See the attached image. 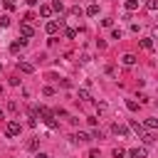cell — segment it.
Wrapping results in <instances>:
<instances>
[{
	"instance_id": "cell-28",
	"label": "cell",
	"mask_w": 158,
	"mask_h": 158,
	"mask_svg": "<svg viewBox=\"0 0 158 158\" xmlns=\"http://www.w3.org/2000/svg\"><path fill=\"white\" fill-rule=\"evenodd\" d=\"M101 25H104V27H111V25H114V20H111V17H104V20H101Z\"/></svg>"
},
{
	"instance_id": "cell-2",
	"label": "cell",
	"mask_w": 158,
	"mask_h": 158,
	"mask_svg": "<svg viewBox=\"0 0 158 158\" xmlns=\"http://www.w3.org/2000/svg\"><path fill=\"white\" fill-rule=\"evenodd\" d=\"M72 141H74V143H89V141H91V133H84V131H77V133L72 136Z\"/></svg>"
},
{
	"instance_id": "cell-22",
	"label": "cell",
	"mask_w": 158,
	"mask_h": 158,
	"mask_svg": "<svg viewBox=\"0 0 158 158\" xmlns=\"http://www.w3.org/2000/svg\"><path fill=\"white\" fill-rule=\"evenodd\" d=\"M27 126H30V128H35V126H37V118H35V114H30V116H27Z\"/></svg>"
},
{
	"instance_id": "cell-6",
	"label": "cell",
	"mask_w": 158,
	"mask_h": 158,
	"mask_svg": "<svg viewBox=\"0 0 158 158\" xmlns=\"http://www.w3.org/2000/svg\"><path fill=\"white\" fill-rule=\"evenodd\" d=\"M25 44H27V37H20L17 42L10 44V52H20V47H25Z\"/></svg>"
},
{
	"instance_id": "cell-5",
	"label": "cell",
	"mask_w": 158,
	"mask_h": 158,
	"mask_svg": "<svg viewBox=\"0 0 158 158\" xmlns=\"http://www.w3.org/2000/svg\"><path fill=\"white\" fill-rule=\"evenodd\" d=\"M111 131H114L116 136H128V128H126L123 123H114V126H111Z\"/></svg>"
},
{
	"instance_id": "cell-17",
	"label": "cell",
	"mask_w": 158,
	"mask_h": 158,
	"mask_svg": "<svg viewBox=\"0 0 158 158\" xmlns=\"http://www.w3.org/2000/svg\"><path fill=\"white\" fill-rule=\"evenodd\" d=\"M52 10H54V12H62V10H64V2H62V0H54V2H52Z\"/></svg>"
},
{
	"instance_id": "cell-26",
	"label": "cell",
	"mask_w": 158,
	"mask_h": 158,
	"mask_svg": "<svg viewBox=\"0 0 158 158\" xmlns=\"http://www.w3.org/2000/svg\"><path fill=\"white\" fill-rule=\"evenodd\" d=\"M146 126H148V128H158V118H148Z\"/></svg>"
},
{
	"instance_id": "cell-25",
	"label": "cell",
	"mask_w": 158,
	"mask_h": 158,
	"mask_svg": "<svg viewBox=\"0 0 158 158\" xmlns=\"http://www.w3.org/2000/svg\"><path fill=\"white\" fill-rule=\"evenodd\" d=\"M10 25V17L7 15H0V27H7Z\"/></svg>"
},
{
	"instance_id": "cell-14",
	"label": "cell",
	"mask_w": 158,
	"mask_h": 158,
	"mask_svg": "<svg viewBox=\"0 0 158 158\" xmlns=\"http://www.w3.org/2000/svg\"><path fill=\"white\" fill-rule=\"evenodd\" d=\"M141 138H143V143H146V146L156 141V136H153V133H148V131H143V133H141Z\"/></svg>"
},
{
	"instance_id": "cell-4",
	"label": "cell",
	"mask_w": 158,
	"mask_h": 158,
	"mask_svg": "<svg viewBox=\"0 0 158 158\" xmlns=\"http://www.w3.org/2000/svg\"><path fill=\"white\" fill-rule=\"evenodd\" d=\"M59 25H62V20H59V22H57V20H49V22L44 25V30H47V35H54V32L59 30Z\"/></svg>"
},
{
	"instance_id": "cell-16",
	"label": "cell",
	"mask_w": 158,
	"mask_h": 158,
	"mask_svg": "<svg viewBox=\"0 0 158 158\" xmlns=\"http://www.w3.org/2000/svg\"><path fill=\"white\" fill-rule=\"evenodd\" d=\"M146 10L156 12V10H158V0H146Z\"/></svg>"
},
{
	"instance_id": "cell-34",
	"label": "cell",
	"mask_w": 158,
	"mask_h": 158,
	"mask_svg": "<svg viewBox=\"0 0 158 158\" xmlns=\"http://www.w3.org/2000/svg\"><path fill=\"white\" fill-rule=\"evenodd\" d=\"M25 2H27V5H37V0H25Z\"/></svg>"
},
{
	"instance_id": "cell-18",
	"label": "cell",
	"mask_w": 158,
	"mask_h": 158,
	"mask_svg": "<svg viewBox=\"0 0 158 158\" xmlns=\"http://www.w3.org/2000/svg\"><path fill=\"white\" fill-rule=\"evenodd\" d=\"M37 146H40V138H30V141H27V148H30V151H37Z\"/></svg>"
},
{
	"instance_id": "cell-1",
	"label": "cell",
	"mask_w": 158,
	"mask_h": 158,
	"mask_svg": "<svg viewBox=\"0 0 158 158\" xmlns=\"http://www.w3.org/2000/svg\"><path fill=\"white\" fill-rule=\"evenodd\" d=\"M20 131H22L20 121H10V123L5 126V136H7V138H15V136H20Z\"/></svg>"
},
{
	"instance_id": "cell-10",
	"label": "cell",
	"mask_w": 158,
	"mask_h": 158,
	"mask_svg": "<svg viewBox=\"0 0 158 158\" xmlns=\"http://www.w3.org/2000/svg\"><path fill=\"white\" fill-rule=\"evenodd\" d=\"M52 12H54V10H52V5H40V15H42V17H49Z\"/></svg>"
},
{
	"instance_id": "cell-7",
	"label": "cell",
	"mask_w": 158,
	"mask_h": 158,
	"mask_svg": "<svg viewBox=\"0 0 158 158\" xmlns=\"http://www.w3.org/2000/svg\"><path fill=\"white\" fill-rule=\"evenodd\" d=\"M138 5H141L138 0H126V2H123V7H126V12H136V10H138Z\"/></svg>"
},
{
	"instance_id": "cell-24",
	"label": "cell",
	"mask_w": 158,
	"mask_h": 158,
	"mask_svg": "<svg viewBox=\"0 0 158 158\" xmlns=\"http://www.w3.org/2000/svg\"><path fill=\"white\" fill-rule=\"evenodd\" d=\"M111 153H114V158H123V156H126V151H123V148H114Z\"/></svg>"
},
{
	"instance_id": "cell-9",
	"label": "cell",
	"mask_w": 158,
	"mask_h": 158,
	"mask_svg": "<svg viewBox=\"0 0 158 158\" xmlns=\"http://www.w3.org/2000/svg\"><path fill=\"white\" fill-rule=\"evenodd\" d=\"M17 67H20V72H25V74H32V72H35V67H32L30 62H17Z\"/></svg>"
},
{
	"instance_id": "cell-36",
	"label": "cell",
	"mask_w": 158,
	"mask_h": 158,
	"mask_svg": "<svg viewBox=\"0 0 158 158\" xmlns=\"http://www.w3.org/2000/svg\"><path fill=\"white\" fill-rule=\"evenodd\" d=\"M0 72H2V62H0Z\"/></svg>"
},
{
	"instance_id": "cell-33",
	"label": "cell",
	"mask_w": 158,
	"mask_h": 158,
	"mask_svg": "<svg viewBox=\"0 0 158 158\" xmlns=\"http://www.w3.org/2000/svg\"><path fill=\"white\" fill-rule=\"evenodd\" d=\"M35 158H49V156H47V153H37Z\"/></svg>"
},
{
	"instance_id": "cell-31",
	"label": "cell",
	"mask_w": 158,
	"mask_h": 158,
	"mask_svg": "<svg viewBox=\"0 0 158 158\" xmlns=\"http://www.w3.org/2000/svg\"><path fill=\"white\" fill-rule=\"evenodd\" d=\"M89 158H101V153H99L96 148H91V151H89Z\"/></svg>"
},
{
	"instance_id": "cell-32",
	"label": "cell",
	"mask_w": 158,
	"mask_h": 158,
	"mask_svg": "<svg viewBox=\"0 0 158 158\" xmlns=\"http://www.w3.org/2000/svg\"><path fill=\"white\" fill-rule=\"evenodd\" d=\"M59 86H64V89H69V86H72V81H69V79H62V81H59Z\"/></svg>"
},
{
	"instance_id": "cell-35",
	"label": "cell",
	"mask_w": 158,
	"mask_h": 158,
	"mask_svg": "<svg viewBox=\"0 0 158 158\" xmlns=\"http://www.w3.org/2000/svg\"><path fill=\"white\" fill-rule=\"evenodd\" d=\"M0 118H5V111H2V109H0Z\"/></svg>"
},
{
	"instance_id": "cell-29",
	"label": "cell",
	"mask_w": 158,
	"mask_h": 158,
	"mask_svg": "<svg viewBox=\"0 0 158 158\" xmlns=\"http://www.w3.org/2000/svg\"><path fill=\"white\" fill-rule=\"evenodd\" d=\"M111 40H121V30H111Z\"/></svg>"
},
{
	"instance_id": "cell-12",
	"label": "cell",
	"mask_w": 158,
	"mask_h": 158,
	"mask_svg": "<svg viewBox=\"0 0 158 158\" xmlns=\"http://www.w3.org/2000/svg\"><path fill=\"white\" fill-rule=\"evenodd\" d=\"M79 99H81L84 104H89V101H91V94H89V89H79Z\"/></svg>"
},
{
	"instance_id": "cell-13",
	"label": "cell",
	"mask_w": 158,
	"mask_h": 158,
	"mask_svg": "<svg viewBox=\"0 0 158 158\" xmlns=\"http://www.w3.org/2000/svg\"><path fill=\"white\" fill-rule=\"evenodd\" d=\"M141 47L143 49H153V37H143L141 40Z\"/></svg>"
},
{
	"instance_id": "cell-20",
	"label": "cell",
	"mask_w": 158,
	"mask_h": 158,
	"mask_svg": "<svg viewBox=\"0 0 158 158\" xmlns=\"http://www.w3.org/2000/svg\"><path fill=\"white\" fill-rule=\"evenodd\" d=\"M126 106H128V111H138V101H133V99H128Z\"/></svg>"
},
{
	"instance_id": "cell-27",
	"label": "cell",
	"mask_w": 158,
	"mask_h": 158,
	"mask_svg": "<svg viewBox=\"0 0 158 158\" xmlns=\"http://www.w3.org/2000/svg\"><path fill=\"white\" fill-rule=\"evenodd\" d=\"M2 5H5L7 10H15V0H2Z\"/></svg>"
},
{
	"instance_id": "cell-15",
	"label": "cell",
	"mask_w": 158,
	"mask_h": 158,
	"mask_svg": "<svg viewBox=\"0 0 158 158\" xmlns=\"http://www.w3.org/2000/svg\"><path fill=\"white\" fill-rule=\"evenodd\" d=\"M86 15H89V17H96V15H99V5H89V7H86Z\"/></svg>"
},
{
	"instance_id": "cell-19",
	"label": "cell",
	"mask_w": 158,
	"mask_h": 158,
	"mask_svg": "<svg viewBox=\"0 0 158 158\" xmlns=\"http://www.w3.org/2000/svg\"><path fill=\"white\" fill-rule=\"evenodd\" d=\"M64 37H67V40H74V37H77V30L67 27V30H64Z\"/></svg>"
},
{
	"instance_id": "cell-23",
	"label": "cell",
	"mask_w": 158,
	"mask_h": 158,
	"mask_svg": "<svg viewBox=\"0 0 158 158\" xmlns=\"http://www.w3.org/2000/svg\"><path fill=\"white\" fill-rule=\"evenodd\" d=\"M131 128H133V131H136V133H138V136H141V133H143V131H146V128H143V126H141V123H136V121H133V123H131Z\"/></svg>"
},
{
	"instance_id": "cell-8",
	"label": "cell",
	"mask_w": 158,
	"mask_h": 158,
	"mask_svg": "<svg viewBox=\"0 0 158 158\" xmlns=\"http://www.w3.org/2000/svg\"><path fill=\"white\" fill-rule=\"evenodd\" d=\"M20 32H22V37H32V35H35V30H32V25H27V22H22V27H20Z\"/></svg>"
},
{
	"instance_id": "cell-30",
	"label": "cell",
	"mask_w": 158,
	"mask_h": 158,
	"mask_svg": "<svg viewBox=\"0 0 158 158\" xmlns=\"http://www.w3.org/2000/svg\"><path fill=\"white\" fill-rule=\"evenodd\" d=\"M42 94H44V96H52V94H54V89H52V86H44V89H42Z\"/></svg>"
},
{
	"instance_id": "cell-21",
	"label": "cell",
	"mask_w": 158,
	"mask_h": 158,
	"mask_svg": "<svg viewBox=\"0 0 158 158\" xmlns=\"http://www.w3.org/2000/svg\"><path fill=\"white\" fill-rule=\"evenodd\" d=\"M96 111H99V114H106V111H109L106 101H99V104H96Z\"/></svg>"
},
{
	"instance_id": "cell-11",
	"label": "cell",
	"mask_w": 158,
	"mask_h": 158,
	"mask_svg": "<svg viewBox=\"0 0 158 158\" xmlns=\"http://www.w3.org/2000/svg\"><path fill=\"white\" fill-rule=\"evenodd\" d=\"M121 62H123L126 67H133V64H136V57H133V54H123V57H121Z\"/></svg>"
},
{
	"instance_id": "cell-3",
	"label": "cell",
	"mask_w": 158,
	"mask_h": 158,
	"mask_svg": "<svg viewBox=\"0 0 158 158\" xmlns=\"http://www.w3.org/2000/svg\"><path fill=\"white\" fill-rule=\"evenodd\" d=\"M128 156H131V158H148V148H146V146H141V148H131Z\"/></svg>"
}]
</instances>
